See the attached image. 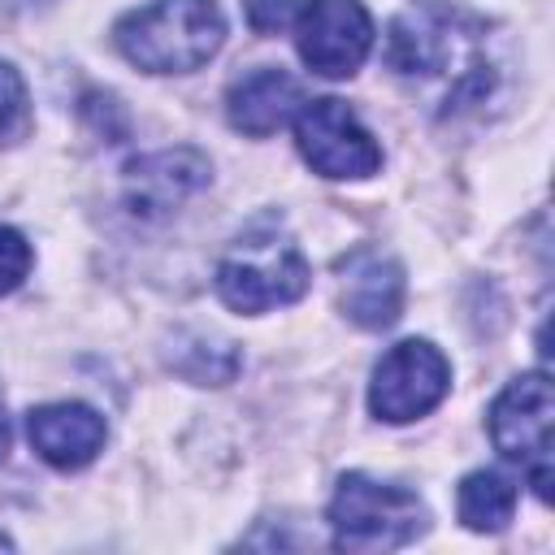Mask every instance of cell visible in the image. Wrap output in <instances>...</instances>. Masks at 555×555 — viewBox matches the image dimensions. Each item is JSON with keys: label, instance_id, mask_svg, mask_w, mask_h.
<instances>
[{"label": "cell", "instance_id": "30bf717a", "mask_svg": "<svg viewBox=\"0 0 555 555\" xmlns=\"http://www.w3.org/2000/svg\"><path fill=\"white\" fill-rule=\"evenodd\" d=\"M104 434H108L104 429V416L95 408H87V403H74V399L43 403V408H30L26 412V438H30V447L39 451L43 464L65 468V473L91 464L100 455V447H104Z\"/></svg>", "mask_w": 555, "mask_h": 555}, {"label": "cell", "instance_id": "277c9868", "mask_svg": "<svg viewBox=\"0 0 555 555\" xmlns=\"http://www.w3.org/2000/svg\"><path fill=\"white\" fill-rule=\"evenodd\" d=\"M551 416H555V395L546 373H520L490 403L494 451L525 468L542 503L551 499Z\"/></svg>", "mask_w": 555, "mask_h": 555}, {"label": "cell", "instance_id": "5b68a950", "mask_svg": "<svg viewBox=\"0 0 555 555\" xmlns=\"http://www.w3.org/2000/svg\"><path fill=\"white\" fill-rule=\"evenodd\" d=\"M447 390H451L447 356L425 338H408V343H395L377 360L373 382H369V408L386 425H408L434 412Z\"/></svg>", "mask_w": 555, "mask_h": 555}, {"label": "cell", "instance_id": "ac0fdd59", "mask_svg": "<svg viewBox=\"0 0 555 555\" xmlns=\"http://www.w3.org/2000/svg\"><path fill=\"white\" fill-rule=\"evenodd\" d=\"M9 546H13V542H9V538H4V533H0V551H9Z\"/></svg>", "mask_w": 555, "mask_h": 555}, {"label": "cell", "instance_id": "2e32d148", "mask_svg": "<svg viewBox=\"0 0 555 555\" xmlns=\"http://www.w3.org/2000/svg\"><path fill=\"white\" fill-rule=\"evenodd\" d=\"M247 17L260 35H273L282 26H291L295 17V0H247Z\"/></svg>", "mask_w": 555, "mask_h": 555}, {"label": "cell", "instance_id": "6da1fadb", "mask_svg": "<svg viewBox=\"0 0 555 555\" xmlns=\"http://www.w3.org/2000/svg\"><path fill=\"white\" fill-rule=\"evenodd\" d=\"M117 52L147 74H191L225 43L217 0H152L113 26Z\"/></svg>", "mask_w": 555, "mask_h": 555}, {"label": "cell", "instance_id": "7a4b0ae2", "mask_svg": "<svg viewBox=\"0 0 555 555\" xmlns=\"http://www.w3.org/2000/svg\"><path fill=\"white\" fill-rule=\"evenodd\" d=\"M308 260L299 243L282 230V221H251L217 264V295L234 312H269L278 304H295L308 291Z\"/></svg>", "mask_w": 555, "mask_h": 555}, {"label": "cell", "instance_id": "7c38bea8", "mask_svg": "<svg viewBox=\"0 0 555 555\" xmlns=\"http://www.w3.org/2000/svg\"><path fill=\"white\" fill-rule=\"evenodd\" d=\"M455 507L473 533H499L516 512V486L494 468H477L460 481Z\"/></svg>", "mask_w": 555, "mask_h": 555}, {"label": "cell", "instance_id": "8fae6325", "mask_svg": "<svg viewBox=\"0 0 555 555\" xmlns=\"http://www.w3.org/2000/svg\"><path fill=\"white\" fill-rule=\"evenodd\" d=\"M299 104H304V91L286 69H256V74H247L230 87L225 117H230L234 130H243L251 139H264L278 126H286Z\"/></svg>", "mask_w": 555, "mask_h": 555}, {"label": "cell", "instance_id": "e0dca14e", "mask_svg": "<svg viewBox=\"0 0 555 555\" xmlns=\"http://www.w3.org/2000/svg\"><path fill=\"white\" fill-rule=\"evenodd\" d=\"M4 451H9V416L0 408V460H4Z\"/></svg>", "mask_w": 555, "mask_h": 555}, {"label": "cell", "instance_id": "9a60e30c", "mask_svg": "<svg viewBox=\"0 0 555 555\" xmlns=\"http://www.w3.org/2000/svg\"><path fill=\"white\" fill-rule=\"evenodd\" d=\"M30 243L22 230L0 225V295H9L13 286H22V278L30 273Z\"/></svg>", "mask_w": 555, "mask_h": 555}, {"label": "cell", "instance_id": "3957f363", "mask_svg": "<svg viewBox=\"0 0 555 555\" xmlns=\"http://www.w3.org/2000/svg\"><path fill=\"white\" fill-rule=\"evenodd\" d=\"M429 525L425 503L369 473H347L330 499V529L338 551H399L416 542Z\"/></svg>", "mask_w": 555, "mask_h": 555}, {"label": "cell", "instance_id": "8992f818", "mask_svg": "<svg viewBox=\"0 0 555 555\" xmlns=\"http://www.w3.org/2000/svg\"><path fill=\"white\" fill-rule=\"evenodd\" d=\"M295 143H299V156L321 178H334V182L369 178L382 165V147L373 143V134L334 95L299 104V113H295Z\"/></svg>", "mask_w": 555, "mask_h": 555}, {"label": "cell", "instance_id": "5bb4252c", "mask_svg": "<svg viewBox=\"0 0 555 555\" xmlns=\"http://www.w3.org/2000/svg\"><path fill=\"white\" fill-rule=\"evenodd\" d=\"M26 130H30V95H26V82H22V74L9 61H0V139L4 143H17Z\"/></svg>", "mask_w": 555, "mask_h": 555}, {"label": "cell", "instance_id": "4fadbf2b", "mask_svg": "<svg viewBox=\"0 0 555 555\" xmlns=\"http://www.w3.org/2000/svg\"><path fill=\"white\" fill-rule=\"evenodd\" d=\"M173 369L186 377V382H199V386H225L238 369V351L230 343H217V338H204L195 334L178 356H173Z\"/></svg>", "mask_w": 555, "mask_h": 555}, {"label": "cell", "instance_id": "9c48e42d", "mask_svg": "<svg viewBox=\"0 0 555 555\" xmlns=\"http://www.w3.org/2000/svg\"><path fill=\"white\" fill-rule=\"evenodd\" d=\"M338 308L360 330H386L403 312V264L377 247H351L338 256Z\"/></svg>", "mask_w": 555, "mask_h": 555}, {"label": "cell", "instance_id": "52a82bcc", "mask_svg": "<svg viewBox=\"0 0 555 555\" xmlns=\"http://www.w3.org/2000/svg\"><path fill=\"white\" fill-rule=\"evenodd\" d=\"M295 48L321 78H351L373 48V17L360 0H308L295 4Z\"/></svg>", "mask_w": 555, "mask_h": 555}, {"label": "cell", "instance_id": "ba28073f", "mask_svg": "<svg viewBox=\"0 0 555 555\" xmlns=\"http://www.w3.org/2000/svg\"><path fill=\"white\" fill-rule=\"evenodd\" d=\"M208 178H212V165L195 147L147 152L126 165V208L139 221H165L178 212V204L204 191Z\"/></svg>", "mask_w": 555, "mask_h": 555}]
</instances>
